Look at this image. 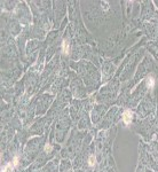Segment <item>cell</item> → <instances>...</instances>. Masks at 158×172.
<instances>
[{"instance_id":"5b68a950","label":"cell","mask_w":158,"mask_h":172,"mask_svg":"<svg viewBox=\"0 0 158 172\" xmlns=\"http://www.w3.org/2000/svg\"><path fill=\"white\" fill-rule=\"evenodd\" d=\"M88 163L91 166H94L95 165V163H96V160H95V157L92 155V156H89V160H88Z\"/></svg>"},{"instance_id":"52a82bcc","label":"cell","mask_w":158,"mask_h":172,"mask_svg":"<svg viewBox=\"0 0 158 172\" xmlns=\"http://www.w3.org/2000/svg\"><path fill=\"white\" fill-rule=\"evenodd\" d=\"M13 164H14V166H16V165L18 164V158H17V157H15V158H14V162H13Z\"/></svg>"},{"instance_id":"3957f363","label":"cell","mask_w":158,"mask_h":172,"mask_svg":"<svg viewBox=\"0 0 158 172\" xmlns=\"http://www.w3.org/2000/svg\"><path fill=\"white\" fill-rule=\"evenodd\" d=\"M147 85H148V87L149 88H152L153 87V85H155V79H153V77H148L147 78Z\"/></svg>"},{"instance_id":"7a4b0ae2","label":"cell","mask_w":158,"mask_h":172,"mask_svg":"<svg viewBox=\"0 0 158 172\" xmlns=\"http://www.w3.org/2000/svg\"><path fill=\"white\" fill-rule=\"evenodd\" d=\"M69 44H68V41L67 40H64V41H63V44H62V51H63V53H64V54H68V53H69Z\"/></svg>"},{"instance_id":"277c9868","label":"cell","mask_w":158,"mask_h":172,"mask_svg":"<svg viewBox=\"0 0 158 172\" xmlns=\"http://www.w3.org/2000/svg\"><path fill=\"white\" fill-rule=\"evenodd\" d=\"M13 167H14V164L8 163V164L5 166V169L3 170V172H13Z\"/></svg>"},{"instance_id":"8992f818","label":"cell","mask_w":158,"mask_h":172,"mask_svg":"<svg viewBox=\"0 0 158 172\" xmlns=\"http://www.w3.org/2000/svg\"><path fill=\"white\" fill-rule=\"evenodd\" d=\"M52 149H53L52 146H48V145H47L46 147H45V150H46V152H52Z\"/></svg>"},{"instance_id":"6da1fadb","label":"cell","mask_w":158,"mask_h":172,"mask_svg":"<svg viewBox=\"0 0 158 172\" xmlns=\"http://www.w3.org/2000/svg\"><path fill=\"white\" fill-rule=\"evenodd\" d=\"M123 119H124V123H125L126 125H128L129 123L132 122V112L129 111V110H126V111L124 112Z\"/></svg>"}]
</instances>
